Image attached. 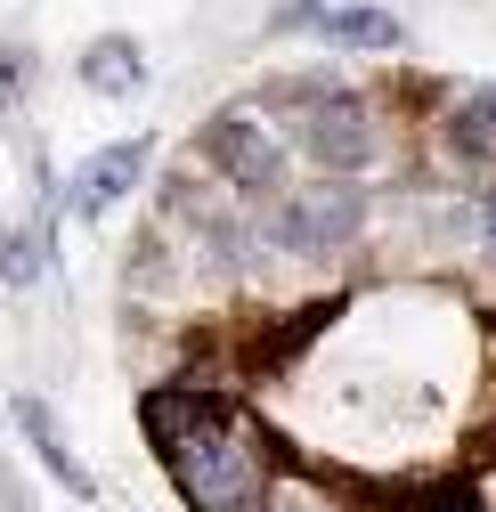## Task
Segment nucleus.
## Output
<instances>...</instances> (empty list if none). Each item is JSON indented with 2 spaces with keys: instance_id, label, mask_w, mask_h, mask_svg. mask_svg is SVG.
Masks as SVG:
<instances>
[{
  "instance_id": "nucleus-8",
  "label": "nucleus",
  "mask_w": 496,
  "mask_h": 512,
  "mask_svg": "<svg viewBox=\"0 0 496 512\" xmlns=\"http://www.w3.org/2000/svg\"><path fill=\"white\" fill-rule=\"evenodd\" d=\"M448 147L472 155V163H496V82L472 90V98H456V114H448Z\"/></svg>"
},
{
  "instance_id": "nucleus-12",
  "label": "nucleus",
  "mask_w": 496,
  "mask_h": 512,
  "mask_svg": "<svg viewBox=\"0 0 496 512\" xmlns=\"http://www.w3.org/2000/svg\"><path fill=\"white\" fill-rule=\"evenodd\" d=\"M269 512H309V504H293V496H285V504H269Z\"/></svg>"
},
{
  "instance_id": "nucleus-3",
  "label": "nucleus",
  "mask_w": 496,
  "mask_h": 512,
  "mask_svg": "<svg viewBox=\"0 0 496 512\" xmlns=\"http://www.w3.org/2000/svg\"><path fill=\"white\" fill-rule=\"evenodd\" d=\"M301 147L318 155L326 171H358L366 155H375L366 106H358V98H309V114H301Z\"/></svg>"
},
{
  "instance_id": "nucleus-7",
  "label": "nucleus",
  "mask_w": 496,
  "mask_h": 512,
  "mask_svg": "<svg viewBox=\"0 0 496 512\" xmlns=\"http://www.w3.org/2000/svg\"><path fill=\"white\" fill-rule=\"evenodd\" d=\"M318 33H326V41H342V49H399V17H391V9H358V0L326 9V17H318Z\"/></svg>"
},
{
  "instance_id": "nucleus-9",
  "label": "nucleus",
  "mask_w": 496,
  "mask_h": 512,
  "mask_svg": "<svg viewBox=\"0 0 496 512\" xmlns=\"http://www.w3.org/2000/svg\"><path fill=\"white\" fill-rule=\"evenodd\" d=\"M17 423H25V439H33V447H41V464H49V472H57V480H66V488H74V496H90V472H82V464H74V456H66V439H57V415H49V407H41V399H17Z\"/></svg>"
},
{
  "instance_id": "nucleus-10",
  "label": "nucleus",
  "mask_w": 496,
  "mask_h": 512,
  "mask_svg": "<svg viewBox=\"0 0 496 512\" xmlns=\"http://www.w3.org/2000/svg\"><path fill=\"white\" fill-rule=\"evenodd\" d=\"M41 261H49V244L33 228H0V277H9V285H33Z\"/></svg>"
},
{
  "instance_id": "nucleus-1",
  "label": "nucleus",
  "mask_w": 496,
  "mask_h": 512,
  "mask_svg": "<svg viewBox=\"0 0 496 512\" xmlns=\"http://www.w3.org/2000/svg\"><path fill=\"white\" fill-rule=\"evenodd\" d=\"M147 431L163 447V464L188 496V512H261L269 496V456L212 391H155Z\"/></svg>"
},
{
  "instance_id": "nucleus-11",
  "label": "nucleus",
  "mask_w": 496,
  "mask_h": 512,
  "mask_svg": "<svg viewBox=\"0 0 496 512\" xmlns=\"http://www.w3.org/2000/svg\"><path fill=\"white\" fill-rule=\"evenodd\" d=\"M9 90H17V57H0V106H9Z\"/></svg>"
},
{
  "instance_id": "nucleus-4",
  "label": "nucleus",
  "mask_w": 496,
  "mask_h": 512,
  "mask_svg": "<svg viewBox=\"0 0 496 512\" xmlns=\"http://www.w3.org/2000/svg\"><path fill=\"white\" fill-rule=\"evenodd\" d=\"M204 155L244 187V196H269L277 187V147H269V131H253L244 114H220L212 131H204Z\"/></svg>"
},
{
  "instance_id": "nucleus-6",
  "label": "nucleus",
  "mask_w": 496,
  "mask_h": 512,
  "mask_svg": "<svg viewBox=\"0 0 496 512\" xmlns=\"http://www.w3.org/2000/svg\"><path fill=\"white\" fill-rule=\"evenodd\" d=\"M82 82H90L98 98H131V90L147 82V66H139V41H131V33H106V41H90V49H82Z\"/></svg>"
},
{
  "instance_id": "nucleus-2",
  "label": "nucleus",
  "mask_w": 496,
  "mask_h": 512,
  "mask_svg": "<svg viewBox=\"0 0 496 512\" xmlns=\"http://www.w3.org/2000/svg\"><path fill=\"white\" fill-rule=\"evenodd\" d=\"M358 220H366V196L342 187V179H326V187H309V196H293V204L277 212V244H293V252H334V244L358 236Z\"/></svg>"
},
{
  "instance_id": "nucleus-5",
  "label": "nucleus",
  "mask_w": 496,
  "mask_h": 512,
  "mask_svg": "<svg viewBox=\"0 0 496 512\" xmlns=\"http://www.w3.org/2000/svg\"><path fill=\"white\" fill-rule=\"evenodd\" d=\"M139 171H147V139H122V147H98L82 171H74V187H66V204L82 212V220H98V212H114L122 196L139 187Z\"/></svg>"
}]
</instances>
